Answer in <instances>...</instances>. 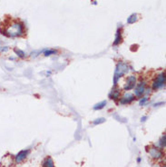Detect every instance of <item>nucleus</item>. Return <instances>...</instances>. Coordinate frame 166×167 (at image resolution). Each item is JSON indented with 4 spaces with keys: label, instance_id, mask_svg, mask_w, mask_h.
Wrapping results in <instances>:
<instances>
[{
    "label": "nucleus",
    "instance_id": "15",
    "mask_svg": "<svg viewBox=\"0 0 166 167\" xmlns=\"http://www.w3.org/2000/svg\"><path fill=\"white\" fill-rule=\"evenodd\" d=\"M57 51H55V50H46V51H45V56H48L54 55V54H57Z\"/></svg>",
    "mask_w": 166,
    "mask_h": 167
},
{
    "label": "nucleus",
    "instance_id": "10",
    "mask_svg": "<svg viewBox=\"0 0 166 167\" xmlns=\"http://www.w3.org/2000/svg\"><path fill=\"white\" fill-rule=\"evenodd\" d=\"M43 167H54V161H53V159L50 156H48V157L46 158V160L43 163Z\"/></svg>",
    "mask_w": 166,
    "mask_h": 167
},
{
    "label": "nucleus",
    "instance_id": "3",
    "mask_svg": "<svg viewBox=\"0 0 166 167\" xmlns=\"http://www.w3.org/2000/svg\"><path fill=\"white\" fill-rule=\"evenodd\" d=\"M147 152L149 153V155H151V157H153L154 159H159L162 158L163 156V153L162 151L155 146H151L149 147V149H147Z\"/></svg>",
    "mask_w": 166,
    "mask_h": 167
},
{
    "label": "nucleus",
    "instance_id": "1",
    "mask_svg": "<svg viewBox=\"0 0 166 167\" xmlns=\"http://www.w3.org/2000/svg\"><path fill=\"white\" fill-rule=\"evenodd\" d=\"M0 32L7 37H18L24 34L25 27L24 24L19 21H13L11 24L7 25L4 29L0 28Z\"/></svg>",
    "mask_w": 166,
    "mask_h": 167
},
{
    "label": "nucleus",
    "instance_id": "17",
    "mask_svg": "<svg viewBox=\"0 0 166 167\" xmlns=\"http://www.w3.org/2000/svg\"><path fill=\"white\" fill-rule=\"evenodd\" d=\"M105 121V119L104 118H99V119H96L95 121H94V125H96V124H102V123H104Z\"/></svg>",
    "mask_w": 166,
    "mask_h": 167
},
{
    "label": "nucleus",
    "instance_id": "19",
    "mask_svg": "<svg viewBox=\"0 0 166 167\" xmlns=\"http://www.w3.org/2000/svg\"><path fill=\"white\" fill-rule=\"evenodd\" d=\"M146 101H147V98H146V97H144V98L141 99V101H140V105H141V106H144V105L145 104Z\"/></svg>",
    "mask_w": 166,
    "mask_h": 167
},
{
    "label": "nucleus",
    "instance_id": "21",
    "mask_svg": "<svg viewBox=\"0 0 166 167\" xmlns=\"http://www.w3.org/2000/svg\"><path fill=\"white\" fill-rule=\"evenodd\" d=\"M137 162L140 163V162H141V158H138V159H137Z\"/></svg>",
    "mask_w": 166,
    "mask_h": 167
},
{
    "label": "nucleus",
    "instance_id": "20",
    "mask_svg": "<svg viewBox=\"0 0 166 167\" xmlns=\"http://www.w3.org/2000/svg\"><path fill=\"white\" fill-rule=\"evenodd\" d=\"M146 118H147L146 116H144L143 118H141V121H142V122H144V121L146 120Z\"/></svg>",
    "mask_w": 166,
    "mask_h": 167
},
{
    "label": "nucleus",
    "instance_id": "16",
    "mask_svg": "<svg viewBox=\"0 0 166 167\" xmlns=\"http://www.w3.org/2000/svg\"><path fill=\"white\" fill-rule=\"evenodd\" d=\"M159 144H160L161 148H165V134H163V136L160 140V143Z\"/></svg>",
    "mask_w": 166,
    "mask_h": 167
},
{
    "label": "nucleus",
    "instance_id": "11",
    "mask_svg": "<svg viewBox=\"0 0 166 167\" xmlns=\"http://www.w3.org/2000/svg\"><path fill=\"white\" fill-rule=\"evenodd\" d=\"M122 42V33H121V29L119 28L116 32V36H115V40L114 42V46H117Z\"/></svg>",
    "mask_w": 166,
    "mask_h": 167
},
{
    "label": "nucleus",
    "instance_id": "14",
    "mask_svg": "<svg viewBox=\"0 0 166 167\" xmlns=\"http://www.w3.org/2000/svg\"><path fill=\"white\" fill-rule=\"evenodd\" d=\"M105 105H106V101H103V102L99 103V104L95 105V106H94V110H100V109L104 108Z\"/></svg>",
    "mask_w": 166,
    "mask_h": 167
},
{
    "label": "nucleus",
    "instance_id": "4",
    "mask_svg": "<svg viewBox=\"0 0 166 167\" xmlns=\"http://www.w3.org/2000/svg\"><path fill=\"white\" fill-rule=\"evenodd\" d=\"M164 83H165V74H162L158 75L157 78L154 81L153 89L156 90V89L162 87V85H164Z\"/></svg>",
    "mask_w": 166,
    "mask_h": 167
},
{
    "label": "nucleus",
    "instance_id": "18",
    "mask_svg": "<svg viewBox=\"0 0 166 167\" xmlns=\"http://www.w3.org/2000/svg\"><path fill=\"white\" fill-rule=\"evenodd\" d=\"M9 50L8 46H0V53H6Z\"/></svg>",
    "mask_w": 166,
    "mask_h": 167
},
{
    "label": "nucleus",
    "instance_id": "5",
    "mask_svg": "<svg viewBox=\"0 0 166 167\" xmlns=\"http://www.w3.org/2000/svg\"><path fill=\"white\" fill-rule=\"evenodd\" d=\"M30 153V151L29 150H23V151H20L17 155L15 156V162H16V163H20L21 162H23L25 158H26V156L28 155V153Z\"/></svg>",
    "mask_w": 166,
    "mask_h": 167
},
{
    "label": "nucleus",
    "instance_id": "8",
    "mask_svg": "<svg viewBox=\"0 0 166 167\" xmlns=\"http://www.w3.org/2000/svg\"><path fill=\"white\" fill-rule=\"evenodd\" d=\"M134 100V95H131V94H127L124 95L123 98H121L120 100V104L122 105H126V104H130L132 101Z\"/></svg>",
    "mask_w": 166,
    "mask_h": 167
},
{
    "label": "nucleus",
    "instance_id": "12",
    "mask_svg": "<svg viewBox=\"0 0 166 167\" xmlns=\"http://www.w3.org/2000/svg\"><path fill=\"white\" fill-rule=\"evenodd\" d=\"M137 20H138V15L136 14V13H133V14H132L127 18V23L128 24H134Z\"/></svg>",
    "mask_w": 166,
    "mask_h": 167
},
{
    "label": "nucleus",
    "instance_id": "6",
    "mask_svg": "<svg viewBox=\"0 0 166 167\" xmlns=\"http://www.w3.org/2000/svg\"><path fill=\"white\" fill-rule=\"evenodd\" d=\"M145 82L144 81H142L140 82L139 84L137 85L135 90H134V93H135V95L137 97H141L142 95L144 93V90H145Z\"/></svg>",
    "mask_w": 166,
    "mask_h": 167
},
{
    "label": "nucleus",
    "instance_id": "13",
    "mask_svg": "<svg viewBox=\"0 0 166 167\" xmlns=\"http://www.w3.org/2000/svg\"><path fill=\"white\" fill-rule=\"evenodd\" d=\"M14 52H15L17 55V56L20 57V58H24L25 56V54L24 51H22V50H20L18 48H15V49H14Z\"/></svg>",
    "mask_w": 166,
    "mask_h": 167
},
{
    "label": "nucleus",
    "instance_id": "9",
    "mask_svg": "<svg viewBox=\"0 0 166 167\" xmlns=\"http://www.w3.org/2000/svg\"><path fill=\"white\" fill-rule=\"evenodd\" d=\"M109 97H110L111 99H114V100H117V99H119V97H120V91H119L118 89L114 88V89L112 90V92L110 93Z\"/></svg>",
    "mask_w": 166,
    "mask_h": 167
},
{
    "label": "nucleus",
    "instance_id": "7",
    "mask_svg": "<svg viewBox=\"0 0 166 167\" xmlns=\"http://www.w3.org/2000/svg\"><path fill=\"white\" fill-rule=\"evenodd\" d=\"M135 83H136V77L134 75H130L127 78V82L125 86H124V90H127L128 91V90L133 89L135 85Z\"/></svg>",
    "mask_w": 166,
    "mask_h": 167
},
{
    "label": "nucleus",
    "instance_id": "2",
    "mask_svg": "<svg viewBox=\"0 0 166 167\" xmlns=\"http://www.w3.org/2000/svg\"><path fill=\"white\" fill-rule=\"evenodd\" d=\"M128 71V66L126 64H124L123 62L118 63V65L116 67L115 72V78H114V82H115V85H117V81L120 77L125 74Z\"/></svg>",
    "mask_w": 166,
    "mask_h": 167
}]
</instances>
